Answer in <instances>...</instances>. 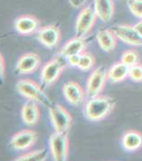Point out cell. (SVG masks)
Wrapping results in <instances>:
<instances>
[{
    "instance_id": "17",
    "label": "cell",
    "mask_w": 142,
    "mask_h": 161,
    "mask_svg": "<svg viewBox=\"0 0 142 161\" xmlns=\"http://www.w3.org/2000/svg\"><path fill=\"white\" fill-rule=\"evenodd\" d=\"M87 44L84 39L75 36L74 39H71L65 44V46L62 48L61 52H59V55H62L63 58L67 59L70 56H72V55L84 53Z\"/></svg>"
},
{
    "instance_id": "22",
    "label": "cell",
    "mask_w": 142,
    "mask_h": 161,
    "mask_svg": "<svg viewBox=\"0 0 142 161\" xmlns=\"http://www.w3.org/2000/svg\"><path fill=\"white\" fill-rule=\"evenodd\" d=\"M94 64H95V57L92 54L84 52L81 54V59L79 65H78V68L83 71H87L90 70L91 68H93Z\"/></svg>"
},
{
    "instance_id": "4",
    "label": "cell",
    "mask_w": 142,
    "mask_h": 161,
    "mask_svg": "<svg viewBox=\"0 0 142 161\" xmlns=\"http://www.w3.org/2000/svg\"><path fill=\"white\" fill-rule=\"evenodd\" d=\"M63 59L66 58L59 55L58 57H54L43 65L42 74H40V80L44 87L53 85L61 77L62 72L65 68V63L63 62Z\"/></svg>"
},
{
    "instance_id": "21",
    "label": "cell",
    "mask_w": 142,
    "mask_h": 161,
    "mask_svg": "<svg viewBox=\"0 0 142 161\" xmlns=\"http://www.w3.org/2000/svg\"><path fill=\"white\" fill-rule=\"evenodd\" d=\"M121 62L127 66H134L139 63V55L134 50H127L121 55Z\"/></svg>"
},
{
    "instance_id": "3",
    "label": "cell",
    "mask_w": 142,
    "mask_h": 161,
    "mask_svg": "<svg viewBox=\"0 0 142 161\" xmlns=\"http://www.w3.org/2000/svg\"><path fill=\"white\" fill-rule=\"evenodd\" d=\"M108 80V70L105 65H101L91 73L86 86V94L88 98L100 95Z\"/></svg>"
},
{
    "instance_id": "18",
    "label": "cell",
    "mask_w": 142,
    "mask_h": 161,
    "mask_svg": "<svg viewBox=\"0 0 142 161\" xmlns=\"http://www.w3.org/2000/svg\"><path fill=\"white\" fill-rule=\"evenodd\" d=\"M122 146L127 151H136L142 147V134L140 132L130 130L122 136Z\"/></svg>"
},
{
    "instance_id": "8",
    "label": "cell",
    "mask_w": 142,
    "mask_h": 161,
    "mask_svg": "<svg viewBox=\"0 0 142 161\" xmlns=\"http://www.w3.org/2000/svg\"><path fill=\"white\" fill-rule=\"evenodd\" d=\"M113 33L115 34L118 40L127 45L140 47L142 46V36L135 29V26L127 25H115L112 29Z\"/></svg>"
},
{
    "instance_id": "14",
    "label": "cell",
    "mask_w": 142,
    "mask_h": 161,
    "mask_svg": "<svg viewBox=\"0 0 142 161\" xmlns=\"http://www.w3.org/2000/svg\"><path fill=\"white\" fill-rule=\"evenodd\" d=\"M40 118L39 108L34 100L28 99L21 108V119L25 125L35 126Z\"/></svg>"
},
{
    "instance_id": "26",
    "label": "cell",
    "mask_w": 142,
    "mask_h": 161,
    "mask_svg": "<svg viewBox=\"0 0 142 161\" xmlns=\"http://www.w3.org/2000/svg\"><path fill=\"white\" fill-rule=\"evenodd\" d=\"M87 1H88V0H68V2H70V4L74 8L83 7V5H85Z\"/></svg>"
},
{
    "instance_id": "12",
    "label": "cell",
    "mask_w": 142,
    "mask_h": 161,
    "mask_svg": "<svg viewBox=\"0 0 142 161\" xmlns=\"http://www.w3.org/2000/svg\"><path fill=\"white\" fill-rule=\"evenodd\" d=\"M63 93L67 102L74 107H80L85 102V91L75 81H68L63 84Z\"/></svg>"
},
{
    "instance_id": "2",
    "label": "cell",
    "mask_w": 142,
    "mask_h": 161,
    "mask_svg": "<svg viewBox=\"0 0 142 161\" xmlns=\"http://www.w3.org/2000/svg\"><path fill=\"white\" fill-rule=\"evenodd\" d=\"M16 90L20 95L30 100L43 104V107L50 108L53 104L43 89L36 82L30 79H21L16 83Z\"/></svg>"
},
{
    "instance_id": "16",
    "label": "cell",
    "mask_w": 142,
    "mask_h": 161,
    "mask_svg": "<svg viewBox=\"0 0 142 161\" xmlns=\"http://www.w3.org/2000/svg\"><path fill=\"white\" fill-rule=\"evenodd\" d=\"M100 48L106 53H112L116 48L117 36L110 30H101L96 35Z\"/></svg>"
},
{
    "instance_id": "10",
    "label": "cell",
    "mask_w": 142,
    "mask_h": 161,
    "mask_svg": "<svg viewBox=\"0 0 142 161\" xmlns=\"http://www.w3.org/2000/svg\"><path fill=\"white\" fill-rule=\"evenodd\" d=\"M42 63L40 57L35 53H26L17 60L15 72L18 74L24 75L33 73L38 69Z\"/></svg>"
},
{
    "instance_id": "24",
    "label": "cell",
    "mask_w": 142,
    "mask_h": 161,
    "mask_svg": "<svg viewBox=\"0 0 142 161\" xmlns=\"http://www.w3.org/2000/svg\"><path fill=\"white\" fill-rule=\"evenodd\" d=\"M129 78L134 82H141L142 81V65L140 63L130 67Z\"/></svg>"
},
{
    "instance_id": "27",
    "label": "cell",
    "mask_w": 142,
    "mask_h": 161,
    "mask_svg": "<svg viewBox=\"0 0 142 161\" xmlns=\"http://www.w3.org/2000/svg\"><path fill=\"white\" fill-rule=\"evenodd\" d=\"M0 74H1V79L4 78V73H5V66H4V58L1 55L0 56Z\"/></svg>"
},
{
    "instance_id": "25",
    "label": "cell",
    "mask_w": 142,
    "mask_h": 161,
    "mask_svg": "<svg viewBox=\"0 0 142 161\" xmlns=\"http://www.w3.org/2000/svg\"><path fill=\"white\" fill-rule=\"evenodd\" d=\"M80 59H81V54L72 55V56L67 58V63L72 67H78L80 63Z\"/></svg>"
},
{
    "instance_id": "13",
    "label": "cell",
    "mask_w": 142,
    "mask_h": 161,
    "mask_svg": "<svg viewBox=\"0 0 142 161\" xmlns=\"http://www.w3.org/2000/svg\"><path fill=\"white\" fill-rule=\"evenodd\" d=\"M39 20L33 15H21L16 18L14 22L15 30L20 35H33L39 29Z\"/></svg>"
},
{
    "instance_id": "15",
    "label": "cell",
    "mask_w": 142,
    "mask_h": 161,
    "mask_svg": "<svg viewBox=\"0 0 142 161\" xmlns=\"http://www.w3.org/2000/svg\"><path fill=\"white\" fill-rule=\"evenodd\" d=\"M96 15L103 22H109L113 18L115 7L112 0H94Z\"/></svg>"
},
{
    "instance_id": "28",
    "label": "cell",
    "mask_w": 142,
    "mask_h": 161,
    "mask_svg": "<svg viewBox=\"0 0 142 161\" xmlns=\"http://www.w3.org/2000/svg\"><path fill=\"white\" fill-rule=\"evenodd\" d=\"M134 26H135V29L138 31V33L142 36V19L137 22V24Z\"/></svg>"
},
{
    "instance_id": "6",
    "label": "cell",
    "mask_w": 142,
    "mask_h": 161,
    "mask_svg": "<svg viewBox=\"0 0 142 161\" xmlns=\"http://www.w3.org/2000/svg\"><path fill=\"white\" fill-rule=\"evenodd\" d=\"M49 150L53 159L56 161H66L68 156V139L67 133L54 132L49 137Z\"/></svg>"
},
{
    "instance_id": "9",
    "label": "cell",
    "mask_w": 142,
    "mask_h": 161,
    "mask_svg": "<svg viewBox=\"0 0 142 161\" xmlns=\"http://www.w3.org/2000/svg\"><path fill=\"white\" fill-rule=\"evenodd\" d=\"M38 141V134L33 130H21L12 136L10 145L14 150L25 151L31 148Z\"/></svg>"
},
{
    "instance_id": "11",
    "label": "cell",
    "mask_w": 142,
    "mask_h": 161,
    "mask_svg": "<svg viewBox=\"0 0 142 161\" xmlns=\"http://www.w3.org/2000/svg\"><path fill=\"white\" fill-rule=\"evenodd\" d=\"M38 42L43 45L45 48H56L61 40V31L57 25H47L39 29L38 31Z\"/></svg>"
},
{
    "instance_id": "23",
    "label": "cell",
    "mask_w": 142,
    "mask_h": 161,
    "mask_svg": "<svg viewBox=\"0 0 142 161\" xmlns=\"http://www.w3.org/2000/svg\"><path fill=\"white\" fill-rule=\"evenodd\" d=\"M127 5L132 14L142 19V0H128Z\"/></svg>"
},
{
    "instance_id": "20",
    "label": "cell",
    "mask_w": 142,
    "mask_h": 161,
    "mask_svg": "<svg viewBox=\"0 0 142 161\" xmlns=\"http://www.w3.org/2000/svg\"><path fill=\"white\" fill-rule=\"evenodd\" d=\"M48 157V150L45 148L34 150V151H29L26 152L23 155L17 157L15 160L18 161H43Z\"/></svg>"
},
{
    "instance_id": "7",
    "label": "cell",
    "mask_w": 142,
    "mask_h": 161,
    "mask_svg": "<svg viewBox=\"0 0 142 161\" xmlns=\"http://www.w3.org/2000/svg\"><path fill=\"white\" fill-rule=\"evenodd\" d=\"M96 12L94 8L87 6L80 11L75 24V34L77 38L84 39L93 29L96 21Z\"/></svg>"
},
{
    "instance_id": "19",
    "label": "cell",
    "mask_w": 142,
    "mask_h": 161,
    "mask_svg": "<svg viewBox=\"0 0 142 161\" xmlns=\"http://www.w3.org/2000/svg\"><path fill=\"white\" fill-rule=\"evenodd\" d=\"M129 66L121 61L113 64L108 70V79L113 83H118L125 80L127 77H129Z\"/></svg>"
},
{
    "instance_id": "5",
    "label": "cell",
    "mask_w": 142,
    "mask_h": 161,
    "mask_svg": "<svg viewBox=\"0 0 142 161\" xmlns=\"http://www.w3.org/2000/svg\"><path fill=\"white\" fill-rule=\"evenodd\" d=\"M49 108V119L54 131L68 133L73 125V118L68 110L61 104H53Z\"/></svg>"
},
{
    "instance_id": "1",
    "label": "cell",
    "mask_w": 142,
    "mask_h": 161,
    "mask_svg": "<svg viewBox=\"0 0 142 161\" xmlns=\"http://www.w3.org/2000/svg\"><path fill=\"white\" fill-rule=\"evenodd\" d=\"M116 100L110 96H101L89 98L84 108L86 118L91 122H99L107 118L113 112Z\"/></svg>"
}]
</instances>
